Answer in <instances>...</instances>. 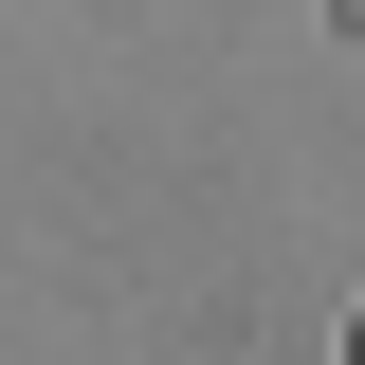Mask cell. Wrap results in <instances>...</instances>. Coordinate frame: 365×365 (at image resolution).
Segmentation results:
<instances>
[{"label": "cell", "instance_id": "6da1fadb", "mask_svg": "<svg viewBox=\"0 0 365 365\" xmlns=\"http://www.w3.org/2000/svg\"><path fill=\"white\" fill-rule=\"evenodd\" d=\"M347 365H365V311H347Z\"/></svg>", "mask_w": 365, "mask_h": 365}]
</instances>
